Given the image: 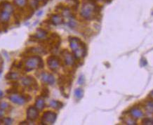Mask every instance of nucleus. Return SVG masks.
Wrapping results in <instances>:
<instances>
[{"instance_id":"nucleus-6","label":"nucleus","mask_w":153,"mask_h":125,"mask_svg":"<svg viewBox=\"0 0 153 125\" xmlns=\"http://www.w3.org/2000/svg\"><path fill=\"white\" fill-rule=\"evenodd\" d=\"M47 65L53 71H56L60 67V60L55 56H51L48 58Z\"/></svg>"},{"instance_id":"nucleus-27","label":"nucleus","mask_w":153,"mask_h":125,"mask_svg":"<svg viewBox=\"0 0 153 125\" xmlns=\"http://www.w3.org/2000/svg\"><path fill=\"white\" fill-rule=\"evenodd\" d=\"M37 0H31V2L30 4V7H33V9H35L37 7Z\"/></svg>"},{"instance_id":"nucleus-34","label":"nucleus","mask_w":153,"mask_h":125,"mask_svg":"<svg viewBox=\"0 0 153 125\" xmlns=\"http://www.w3.org/2000/svg\"><path fill=\"white\" fill-rule=\"evenodd\" d=\"M37 1H44V0H37Z\"/></svg>"},{"instance_id":"nucleus-28","label":"nucleus","mask_w":153,"mask_h":125,"mask_svg":"<svg viewBox=\"0 0 153 125\" xmlns=\"http://www.w3.org/2000/svg\"><path fill=\"white\" fill-rule=\"evenodd\" d=\"M84 77H83V76L79 77V80H78V83H79V84H82L84 83Z\"/></svg>"},{"instance_id":"nucleus-10","label":"nucleus","mask_w":153,"mask_h":125,"mask_svg":"<svg viewBox=\"0 0 153 125\" xmlns=\"http://www.w3.org/2000/svg\"><path fill=\"white\" fill-rule=\"evenodd\" d=\"M41 80L43 83L51 84V85L53 84L54 82H55V78H54V77L51 74L47 73V72H43L42 74Z\"/></svg>"},{"instance_id":"nucleus-31","label":"nucleus","mask_w":153,"mask_h":125,"mask_svg":"<svg viewBox=\"0 0 153 125\" xmlns=\"http://www.w3.org/2000/svg\"><path fill=\"white\" fill-rule=\"evenodd\" d=\"M3 115H4L3 110H0V118H1V117L3 116Z\"/></svg>"},{"instance_id":"nucleus-3","label":"nucleus","mask_w":153,"mask_h":125,"mask_svg":"<svg viewBox=\"0 0 153 125\" xmlns=\"http://www.w3.org/2000/svg\"><path fill=\"white\" fill-rule=\"evenodd\" d=\"M43 68V61L39 56H31L28 58L25 62V69L26 71H31L37 68Z\"/></svg>"},{"instance_id":"nucleus-5","label":"nucleus","mask_w":153,"mask_h":125,"mask_svg":"<svg viewBox=\"0 0 153 125\" xmlns=\"http://www.w3.org/2000/svg\"><path fill=\"white\" fill-rule=\"evenodd\" d=\"M9 99L11 102L17 105H24L26 102L28 101V99L25 96L20 95V94H14V93H12V94H10L9 96Z\"/></svg>"},{"instance_id":"nucleus-7","label":"nucleus","mask_w":153,"mask_h":125,"mask_svg":"<svg viewBox=\"0 0 153 125\" xmlns=\"http://www.w3.org/2000/svg\"><path fill=\"white\" fill-rule=\"evenodd\" d=\"M38 111H39V110H38L35 107H33V106L29 107L27 110V113H26L27 120L30 121L35 120L37 118L38 114H39Z\"/></svg>"},{"instance_id":"nucleus-18","label":"nucleus","mask_w":153,"mask_h":125,"mask_svg":"<svg viewBox=\"0 0 153 125\" xmlns=\"http://www.w3.org/2000/svg\"><path fill=\"white\" fill-rule=\"evenodd\" d=\"M50 106L51 107V108H53L54 109H56V110H59L63 107V104L61 102L58 101V100H51V102H50Z\"/></svg>"},{"instance_id":"nucleus-20","label":"nucleus","mask_w":153,"mask_h":125,"mask_svg":"<svg viewBox=\"0 0 153 125\" xmlns=\"http://www.w3.org/2000/svg\"><path fill=\"white\" fill-rule=\"evenodd\" d=\"M74 97H75L76 99H80L83 97L84 95V92L82 89H76L74 91Z\"/></svg>"},{"instance_id":"nucleus-13","label":"nucleus","mask_w":153,"mask_h":125,"mask_svg":"<svg viewBox=\"0 0 153 125\" xmlns=\"http://www.w3.org/2000/svg\"><path fill=\"white\" fill-rule=\"evenodd\" d=\"M11 15V14L9 13V12L1 10V11H0V22L2 23H7V22L9 21Z\"/></svg>"},{"instance_id":"nucleus-11","label":"nucleus","mask_w":153,"mask_h":125,"mask_svg":"<svg viewBox=\"0 0 153 125\" xmlns=\"http://www.w3.org/2000/svg\"><path fill=\"white\" fill-rule=\"evenodd\" d=\"M33 37L34 39L42 41V40H44L45 39H47V33L45 30L39 29L37 30V32H36L35 35H33Z\"/></svg>"},{"instance_id":"nucleus-14","label":"nucleus","mask_w":153,"mask_h":125,"mask_svg":"<svg viewBox=\"0 0 153 125\" xmlns=\"http://www.w3.org/2000/svg\"><path fill=\"white\" fill-rule=\"evenodd\" d=\"M51 22L54 25H58L63 23V19L59 15H53L51 17Z\"/></svg>"},{"instance_id":"nucleus-33","label":"nucleus","mask_w":153,"mask_h":125,"mask_svg":"<svg viewBox=\"0 0 153 125\" xmlns=\"http://www.w3.org/2000/svg\"><path fill=\"white\" fill-rule=\"evenodd\" d=\"M92 1H102V0H92Z\"/></svg>"},{"instance_id":"nucleus-2","label":"nucleus","mask_w":153,"mask_h":125,"mask_svg":"<svg viewBox=\"0 0 153 125\" xmlns=\"http://www.w3.org/2000/svg\"><path fill=\"white\" fill-rule=\"evenodd\" d=\"M96 11V6L92 1H87V2L83 4L82 5L80 14L84 19L91 20L93 19L95 17Z\"/></svg>"},{"instance_id":"nucleus-4","label":"nucleus","mask_w":153,"mask_h":125,"mask_svg":"<svg viewBox=\"0 0 153 125\" xmlns=\"http://www.w3.org/2000/svg\"><path fill=\"white\" fill-rule=\"evenodd\" d=\"M57 118V115L55 112L47 111L44 112L43 116L42 118V124L45 125H50L54 124Z\"/></svg>"},{"instance_id":"nucleus-17","label":"nucleus","mask_w":153,"mask_h":125,"mask_svg":"<svg viewBox=\"0 0 153 125\" xmlns=\"http://www.w3.org/2000/svg\"><path fill=\"white\" fill-rule=\"evenodd\" d=\"M45 106V102H44V98H38L35 102V107L38 110H42Z\"/></svg>"},{"instance_id":"nucleus-15","label":"nucleus","mask_w":153,"mask_h":125,"mask_svg":"<svg viewBox=\"0 0 153 125\" xmlns=\"http://www.w3.org/2000/svg\"><path fill=\"white\" fill-rule=\"evenodd\" d=\"M130 114L134 118H140L143 115V113L141 110L136 108H132L130 111Z\"/></svg>"},{"instance_id":"nucleus-1","label":"nucleus","mask_w":153,"mask_h":125,"mask_svg":"<svg viewBox=\"0 0 153 125\" xmlns=\"http://www.w3.org/2000/svg\"><path fill=\"white\" fill-rule=\"evenodd\" d=\"M69 42L74 57L77 59H81L86 56V46L81 40L76 37H71L70 38Z\"/></svg>"},{"instance_id":"nucleus-9","label":"nucleus","mask_w":153,"mask_h":125,"mask_svg":"<svg viewBox=\"0 0 153 125\" xmlns=\"http://www.w3.org/2000/svg\"><path fill=\"white\" fill-rule=\"evenodd\" d=\"M62 56H63L64 61H65V64L68 65H73L74 63V56L72 55L71 53L68 51L67 50H64L62 52Z\"/></svg>"},{"instance_id":"nucleus-21","label":"nucleus","mask_w":153,"mask_h":125,"mask_svg":"<svg viewBox=\"0 0 153 125\" xmlns=\"http://www.w3.org/2000/svg\"><path fill=\"white\" fill-rule=\"evenodd\" d=\"M146 109L150 112H153V100H150L146 104Z\"/></svg>"},{"instance_id":"nucleus-30","label":"nucleus","mask_w":153,"mask_h":125,"mask_svg":"<svg viewBox=\"0 0 153 125\" xmlns=\"http://www.w3.org/2000/svg\"><path fill=\"white\" fill-rule=\"evenodd\" d=\"M4 96V94H3V92H2V91L1 90H0V98H1Z\"/></svg>"},{"instance_id":"nucleus-23","label":"nucleus","mask_w":153,"mask_h":125,"mask_svg":"<svg viewBox=\"0 0 153 125\" xmlns=\"http://www.w3.org/2000/svg\"><path fill=\"white\" fill-rule=\"evenodd\" d=\"M0 122L2 123L3 124L9 125L12 124V122H13V120L10 118H5L1 119V120H0Z\"/></svg>"},{"instance_id":"nucleus-22","label":"nucleus","mask_w":153,"mask_h":125,"mask_svg":"<svg viewBox=\"0 0 153 125\" xmlns=\"http://www.w3.org/2000/svg\"><path fill=\"white\" fill-rule=\"evenodd\" d=\"M31 50H29V52H30L31 54H40L42 53H43V49H41V48H31L30 49Z\"/></svg>"},{"instance_id":"nucleus-12","label":"nucleus","mask_w":153,"mask_h":125,"mask_svg":"<svg viewBox=\"0 0 153 125\" xmlns=\"http://www.w3.org/2000/svg\"><path fill=\"white\" fill-rule=\"evenodd\" d=\"M0 7H1V10H2V11L9 12V13L11 14L13 13V7L10 2H8V1H3V2H1V4H0Z\"/></svg>"},{"instance_id":"nucleus-19","label":"nucleus","mask_w":153,"mask_h":125,"mask_svg":"<svg viewBox=\"0 0 153 125\" xmlns=\"http://www.w3.org/2000/svg\"><path fill=\"white\" fill-rule=\"evenodd\" d=\"M14 4L18 7L23 8L27 4V0H14Z\"/></svg>"},{"instance_id":"nucleus-29","label":"nucleus","mask_w":153,"mask_h":125,"mask_svg":"<svg viewBox=\"0 0 153 125\" xmlns=\"http://www.w3.org/2000/svg\"><path fill=\"white\" fill-rule=\"evenodd\" d=\"M146 64H147V62H146V60H141V65H143H143H146Z\"/></svg>"},{"instance_id":"nucleus-26","label":"nucleus","mask_w":153,"mask_h":125,"mask_svg":"<svg viewBox=\"0 0 153 125\" xmlns=\"http://www.w3.org/2000/svg\"><path fill=\"white\" fill-rule=\"evenodd\" d=\"M9 107H10V105L8 103H6V102L0 103V109H1V110H7Z\"/></svg>"},{"instance_id":"nucleus-16","label":"nucleus","mask_w":153,"mask_h":125,"mask_svg":"<svg viewBox=\"0 0 153 125\" xmlns=\"http://www.w3.org/2000/svg\"><path fill=\"white\" fill-rule=\"evenodd\" d=\"M21 74L19 73V72H9L7 75H6V78L7 80H18L21 78Z\"/></svg>"},{"instance_id":"nucleus-32","label":"nucleus","mask_w":153,"mask_h":125,"mask_svg":"<svg viewBox=\"0 0 153 125\" xmlns=\"http://www.w3.org/2000/svg\"><path fill=\"white\" fill-rule=\"evenodd\" d=\"M150 97L153 98V90L152 91V92H150Z\"/></svg>"},{"instance_id":"nucleus-25","label":"nucleus","mask_w":153,"mask_h":125,"mask_svg":"<svg viewBox=\"0 0 153 125\" xmlns=\"http://www.w3.org/2000/svg\"><path fill=\"white\" fill-rule=\"evenodd\" d=\"M124 122H125L126 124H136V121L133 120L132 118H129V117H126L125 118V120H124Z\"/></svg>"},{"instance_id":"nucleus-8","label":"nucleus","mask_w":153,"mask_h":125,"mask_svg":"<svg viewBox=\"0 0 153 125\" xmlns=\"http://www.w3.org/2000/svg\"><path fill=\"white\" fill-rule=\"evenodd\" d=\"M22 84H23V86L27 88H34L35 86H37V82H36V80L30 76L23 77V79H22Z\"/></svg>"},{"instance_id":"nucleus-24","label":"nucleus","mask_w":153,"mask_h":125,"mask_svg":"<svg viewBox=\"0 0 153 125\" xmlns=\"http://www.w3.org/2000/svg\"><path fill=\"white\" fill-rule=\"evenodd\" d=\"M142 124L144 125H153V120L150 118H145L142 120Z\"/></svg>"}]
</instances>
